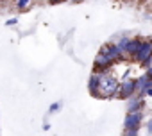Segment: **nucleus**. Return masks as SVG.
<instances>
[{
  "label": "nucleus",
  "mask_w": 152,
  "mask_h": 136,
  "mask_svg": "<svg viewBox=\"0 0 152 136\" xmlns=\"http://www.w3.org/2000/svg\"><path fill=\"white\" fill-rule=\"evenodd\" d=\"M118 88H120L118 81H116L109 72L100 74V95H102V99H111V97H115V95L118 93Z\"/></svg>",
  "instance_id": "nucleus-1"
},
{
  "label": "nucleus",
  "mask_w": 152,
  "mask_h": 136,
  "mask_svg": "<svg viewBox=\"0 0 152 136\" xmlns=\"http://www.w3.org/2000/svg\"><path fill=\"white\" fill-rule=\"evenodd\" d=\"M134 59L141 66H145V68L150 66V63H152V39H145L141 43V47H140V50H138V54H136Z\"/></svg>",
  "instance_id": "nucleus-2"
},
{
  "label": "nucleus",
  "mask_w": 152,
  "mask_h": 136,
  "mask_svg": "<svg viewBox=\"0 0 152 136\" xmlns=\"http://www.w3.org/2000/svg\"><path fill=\"white\" fill-rule=\"evenodd\" d=\"M141 43H143L141 38H131V39H129V38H124V39L118 43V48H120L124 54H127V56H131V57H136V54H138Z\"/></svg>",
  "instance_id": "nucleus-3"
},
{
  "label": "nucleus",
  "mask_w": 152,
  "mask_h": 136,
  "mask_svg": "<svg viewBox=\"0 0 152 136\" xmlns=\"http://www.w3.org/2000/svg\"><path fill=\"white\" fill-rule=\"evenodd\" d=\"M136 95V81L134 79H127L124 83H120V88H118V93L116 97L122 99V100H129L131 97Z\"/></svg>",
  "instance_id": "nucleus-4"
},
{
  "label": "nucleus",
  "mask_w": 152,
  "mask_h": 136,
  "mask_svg": "<svg viewBox=\"0 0 152 136\" xmlns=\"http://www.w3.org/2000/svg\"><path fill=\"white\" fill-rule=\"evenodd\" d=\"M141 122H143V113L141 111H138V113H127L125 120H124V129L125 131H138L141 127Z\"/></svg>",
  "instance_id": "nucleus-5"
},
{
  "label": "nucleus",
  "mask_w": 152,
  "mask_h": 136,
  "mask_svg": "<svg viewBox=\"0 0 152 136\" xmlns=\"http://www.w3.org/2000/svg\"><path fill=\"white\" fill-rule=\"evenodd\" d=\"M115 63L107 57V56H104L102 52H99L97 54V57H95V61H93V72H99V74H106V72H109L111 70V66H113Z\"/></svg>",
  "instance_id": "nucleus-6"
},
{
  "label": "nucleus",
  "mask_w": 152,
  "mask_h": 136,
  "mask_svg": "<svg viewBox=\"0 0 152 136\" xmlns=\"http://www.w3.org/2000/svg\"><path fill=\"white\" fill-rule=\"evenodd\" d=\"M100 52H102L104 56H107L113 63H116V61L122 59V56H124V52H122V50L118 48V45H115V43H106V45H102Z\"/></svg>",
  "instance_id": "nucleus-7"
},
{
  "label": "nucleus",
  "mask_w": 152,
  "mask_h": 136,
  "mask_svg": "<svg viewBox=\"0 0 152 136\" xmlns=\"http://www.w3.org/2000/svg\"><path fill=\"white\" fill-rule=\"evenodd\" d=\"M88 90H90L91 97H95V99H102V95H100V74H99V72H93V74L90 75Z\"/></svg>",
  "instance_id": "nucleus-8"
},
{
  "label": "nucleus",
  "mask_w": 152,
  "mask_h": 136,
  "mask_svg": "<svg viewBox=\"0 0 152 136\" xmlns=\"http://www.w3.org/2000/svg\"><path fill=\"white\" fill-rule=\"evenodd\" d=\"M143 106H145L143 99L134 95V97H131V99L127 100V113H138V111H143Z\"/></svg>",
  "instance_id": "nucleus-9"
},
{
  "label": "nucleus",
  "mask_w": 152,
  "mask_h": 136,
  "mask_svg": "<svg viewBox=\"0 0 152 136\" xmlns=\"http://www.w3.org/2000/svg\"><path fill=\"white\" fill-rule=\"evenodd\" d=\"M29 2H31V0H16V7H18L20 11H23V9L29 6Z\"/></svg>",
  "instance_id": "nucleus-10"
},
{
  "label": "nucleus",
  "mask_w": 152,
  "mask_h": 136,
  "mask_svg": "<svg viewBox=\"0 0 152 136\" xmlns=\"http://www.w3.org/2000/svg\"><path fill=\"white\" fill-rule=\"evenodd\" d=\"M59 109H61V102H54V104H52V106L48 107V113L52 115V113H57Z\"/></svg>",
  "instance_id": "nucleus-11"
},
{
  "label": "nucleus",
  "mask_w": 152,
  "mask_h": 136,
  "mask_svg": "<svg viewBox=\"0 0 152 136\" xmlns=\"http://www.w3.org/2000/svg\"><path fill=\"white\" fill-rule=\"evenodd\" d=\"M145 75H147V77H148V79L152 81V66H148V68H147V72H145Z\"/></svg>",
  "instance_id": "nucleus-12"
},
{
  "label": "nucleus",
  "mask_w": 152,
  "mask_h": 136,
  "mask_svg": "<svg viewBox=\"0 0 152 136\" xmlns=\"http://www.w3.org/2000/svg\"><path fill=\"white\" fill-rule=\"evenodd\" d=\"M124 136H138V131H125Z\"/></svg>",
  "instance_id": "nucleus-13"
},
{
  "label": "nucleus",
  "mask_w": 152,
  "mask_h": 136,
  "mask_svg": "<svg viewBox=\"0 0 152 136\" xmlns=\"http://www.w3.org/2000/svg\"><path fill=\"white\" fill-rule=\"evenodd\" d=\"M147 131H148V134H152V118H150L148 124H147Z\"/></svg>",
  "instance_id": "nucleus-14"
},
{
  "label": "nucleus",
  "mask_w": 152,
  "mask_h": 136,
  "mask_svg": "<svg viewBox=\"0 0 152 136\" xmlns=\"http://www.w3.org/2000/svg\"><path fill=\"white\" fill-rule=\"evenodd\" d=\"M50 4H61V2H66V0H48Z\"/></svg>",
  "instance_id": "nucleus-15"
},
{
  "label": "nucleus",
  "mask_w": 152,
  "mask_h": 136,
  "mask_svg": "<svg viewBox=\"0 0 152 136\" xmlns=\"http://www.w3.org/2000/svg\"><path fill=\"white\" fill-rule=\"evenodd\" d=\"M145 95H147V97H152V88H148V90L145 91Z\"/></svg>",
  "instance_id": "nucleus-16"
},
{
  "label": "nucleus",
  "mask_w": 152,
  "mask_h": 136,
  "mask_svg": "<svg viewBox=\"0 0 152 136\" xmlns=\"http://www.w3.org/2000/svg\"><path fill=\"white\" fill-rule=\"evenodd\" d=\"M15 23H16V18L15 20H7V25H15Z\"/></svg>",
  "instance_id": "nucleus-17"
},
{
  "label": "nucleus",
  "mask_w": 152,
  "mask_h": 136,
  "mask_svg": "<svg viewBox=\"0 0 152 136\" xmlns=\"http://www.w3.org/2000/svg\"><path fill=\"white\" fill-rule=\"evenodd\" d=\"M72 2H77V4H79V2H83V0H72Z\"/></svg>",
  "instance_id": "nucleus-18"
},
{
  "label": "nucleus",
  "mask_w": 152,
  "mask_h": 136,
  "mask_svg": "<svg viewBox=\"0 0 152 136\" xmlns=\"http://www.w3.org/2000/svg\"><path fill=\"white\" fill-rule=\"evenodd\" d=\"M127 2H134V0H127Z\"/></svg>",
  "instance_id": "nucleus-19"
}]
</instances>
